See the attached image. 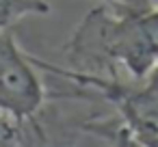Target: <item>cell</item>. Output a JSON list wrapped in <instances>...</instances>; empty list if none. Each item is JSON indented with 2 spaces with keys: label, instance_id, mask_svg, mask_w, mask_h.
<instances>
[{
  "label": "cell",
  "instance_id": "5",
  "mask_svg": "<svg viewBox=\"0 0 158 147\" xmlns=\"http://www.w3.org/2000/svg\"><path fill=\"white\" fill-rule=\"evenodd\" d=\"M102 2H115V0H102Z\"/></svg>",
  "mask_w": 158,
  "mask_h": 147
},
{
  "label": "cell",
  "instance_id": "2",
  "mask_svg": "<svg viewBox=\"0 0 158 147\" xmlns=\"http://www.w3.org/2000/svg\"><path fill=\"white\" fill-rule=\"evenodd\" d=\"M44 13H50V5L46 0H0V28H11V24L26 15Z\"/></svg>",
  "mask_w": 158,
  "mask_h": 147
},
{
  "label": "cell",
  "instance_id": "4",
  "mask_svg": "<svg viewBox=\"0 0 158 147\" xmlns=\"http://www.w3.org/2000/svg\"><path fill=\"white\" fill-rule=\"evenodd\" d=\"M139 84H141V89L145 91V93H149V95H158V63L139 80Z\"/></svg>",
  "mask_w": 158,
  "mask_h": 147
},
{
  "label": "cell",
  "instance_id": "3",
  "mask_svg": "<svg viewBox=\"0 0 158 147\" xmlns=\"http://www.w3.org/2000/svg\"><path fill=\"white\" fill-rule=\"evenodd\" d=\"M24 123H26V119L18 117L11 110L0 108V145H20L26 138Z\"/></svg>",
  "mask_w": 158,
  "mask_h": 147
},
{
  "label": "cell",
  "instance_id": "1",
  "mask_svg": "<svg viewBox=\"0 0 158 147\" xmlns=\"http://www.w3.org/2000/svg\"><path fill=\"white\" fill-rule=\"evenodd\" d=\"M46 100L48 93L37 74L35 56L18 46L9 28H0V108L31 121Z\"/></svg>",
  "mask_w": 158,
  "mask_h": 147
}]
</instances>
